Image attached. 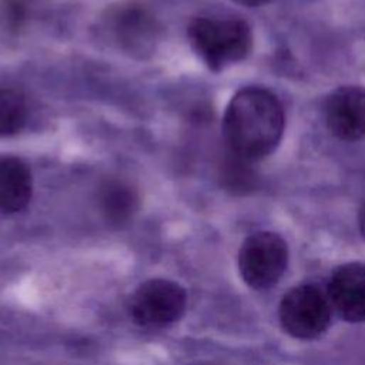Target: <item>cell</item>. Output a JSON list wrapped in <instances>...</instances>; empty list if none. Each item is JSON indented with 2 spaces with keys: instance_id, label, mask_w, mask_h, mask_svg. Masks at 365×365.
<instances>
[{
  "instance_id": "obj_2",
  "label": "cell",
  "mask_w": 365,
  "mask_h": 365,
  "mask_svg": "<svg viewBox=\"0 0 365 365\" xmlns=\"http://www.w3.org/2000/svg\"><path fill=\"white\" fill-rule=\"evenodd\" d=\"M187 33L195 53L217 73L244 60L252 48L251 29L240 19L198 17L190 23Z\"/></svg>"
},
{
  "instance_id": "obj_1",
  "label": "cell",
  "mask_w": 365,
  "mask_h": 365,
  "mask_svg": "<svg viewBox=\"0 0 365 365\" xmlns=\"http://www.w3.org/2000/svg\"><path fill=\"white\" fill-rule=\"evenodd\" d=\"M285 127L278 97L262 87H244L230 100L222 135L228 153L245 161H257L278 147Z\"/></svg>"
},
{
  "instance_id": "obj_5",
  "label": "cell",
  "mask_w": 365,
  "mask_h": 365,
  "mask_svg": "<svg viewBox=\"0 0 365 365\" xmlns=\"http://www.w3.org/2000/svg\"><path fill=\"white\" fill-rule=\"evenodd\" d=\"M185 289L164 278L143 282L131 295L128 314L131 319L144 328H160L177 321L185 309Z\"/></svg>"
},
{
  "instance_id": "obj_14",
  "label": "cell",
  "mask_w": 365,
  "mask_h": 365,
  "mask_svg": "<svg viewBox=\"0 0 365 365\" xmlns=\"http://www.w3.org/2000/svg\"><path fill=\"white\" fill-rule=\"evenodd\" d=\"M241 6H245V7H259V6H264L267 3H269L271 0H232Z\"/></svg>"
},
{
  "instance_id": "obj_11",
  "label": "cell",
  "mask_w": 365,
  "mask_h": 365,
  "mask_svg": "<svg viewBox=\"0 0 365 365\" xmlns=\"http://www.w3.org/2000/svg\"><path fill=\"white\" fill-rule=\"evenodd\" d=\"M26 98L13 88H0V137H10L23 130L27 121Z\"/></svg>"
},
{
  "instance_id": "obj_8",
  "label": "cell",
  "mask_w": 365,
  "mask_h": 365,
  "mask_svg": "<svg viewBox=\"0 0 365 365\" xmlns=\"http://www.w3.org/2000/svg\"><path fill=\"white\" fill-rule=\"evenodd\" d=\"M327 127L342 141L365 137V88L344 86L334 90L325 104Z\"/></svg>"
},
{
  "instance_id": "obj_12",
  "label": "cell",
  "mask_w": 365,
  "mask_h": 365,
  "mask_svg": "<svg viewBox=\"0 0 365 365\" xmlns=\"http://www.w3.org/2000/svg\"><path fill=\"white\" fill-rule=\"evenodd\" d=\"M245 161L228 153V157L221 167L222 185L232 192H245L254 187V173Z\"/></svg>"
},
{
  "instance_id": "obj_7",
  "label": "cell",
  "mask_w": 365,
  "mask_h": 365,
  "mask_svg": "<svg viewBox=\"0 0 365 365\" xmlns=\"http://www.w3.org/2000/svg\"><path fill=\"white\" fill-rule=\"evenodd\" d=\"M327 295L332 311L346 322H365V264L336 267L328 281Z\"/></svg>"
},
{
  "instance_id": "obj_3",
  "label": "cell",
  "mask_w": 365,
  "mask_h": 365,
  "mask_svg": "<svg viewBox=\"0 0 365 365\" xmlns=\"http://www.w3.org/2000/svg\"><path fill=\"white\" fill-rule=\"evenodd\" d=\"M332 308L327 291L317 284H299L284 294L279 307V324L297 339H315L331 324Z\"/></svg>"
},
{
  "instance_id": "obj_6",
  "label": "cell",
  "mask_w": 365,
  "mask_h": 365,
  "mask_svg": "<svg viewBox=\"0 0 365 365\" xmlns=\"http://www.w3.org/2000/svg\"><path fill=\"white\" fill-rule=\"evenodd\" d=\"M104 27L121 50L140 57L154 50L160 36L154 16L138 4L111 7L104 17Z\"/></svg>"
},
{
  "instance_id": "obj_9",
  "label": "cell",
  "mask_w": 365,
  "mask_h": 365,
  "mask_svg": "<svg viewBox=\"0 0 365 365\" xmlns=\"http://www.w3.org/2000/svg\"><path fill=\"white\" fill-rule=\"evenodd\" d=\"M33 194L31 171L17 157L0 158V211L14 214L27 207Z\"/></svg>"
},
{
  "instance_id": "obj_15",
  "label": "cell",
  "mask_w": 365,
  "mask_h": 365,
  "mask_svg": "<svg viewBox=\"0 0 365 365\" xmlns=\"http://www.w3.org/2000/svg\"><path fill=\"white\" fill-rule=\"evenodd\" d=\"M358 224H359V231L365 240V202L362 204L361 210H359V215H358Z\"/></svg>"
},
{
  "instance_id": "obj_4",
  "label": "cell",
  "mask_w": 365,
  "mask_h": 365,
  "mask_svg": "<svg viewBox=\"0 0 365 365\" xmlns=\"http://www.w3.org/2000/svg\"><path fill=\"white\" fill-rule=\"evenodd\" d=\"M288 265V245L272 231L248 235L238 251V271L252 289H268L284 275Z\"/></svg>"
},
{
  "instance_id": "obj_13",
  "label": "cell",
  "mask_w": 365,
  "mask_h": 365,
  "mask_svg": "<svg viewBox=\"0 0 365 365\" xmlns=\"http://www.w3.org/2000/svg\"><path fill=\"white\" fill-rule=\"evenodd\" d=\"M4 16L11 29H19L27 19L26 0H3Z\"/></svg>"
},
{
  "instance_id": "obj_10",
  "label": "cell",
  "mask_w": 365,
  "mask_h": 365,
  "mask_svg": "<svg viewBox=\"0 0 365 365\" xmlns=\"http://www.w3.org/2000/svg\"><path fill=\"white\" fill-rule=\"evenodd\" d=\"M98 205L103 217L113 225L128 222L138 210L134 187L118 178H106L98 187Z\"/></svg>"
}]
</instances>
